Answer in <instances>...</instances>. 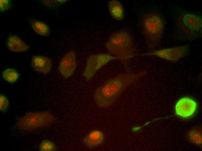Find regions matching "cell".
<instances>
[{
    "label": "cell",
    "instance_id": "cell-8",
    "mask_svg": "<svg viewBox=\"0 0 202 151\" xmlns=\"http://www.w3.org/2000/svg\"><path fill=\"white\" fill-rule=\"evenodd\" d=\"M197 105L193 99L184 97L176 103L175 110L176 114L181 118H187L193 115L196 111Z\"/></svg>",
    "mask_w": 202,
    "mask_h": 151
},
{
    "label": "cell",
    "instance_id": "cell-11",
    "mask_svg": "<svg viewBox=\"0 0 202 151\" xmlns=\"http://www.w3.org/2000/svg\"><path fill=\"white\" fill-rule=\"evenodd\" d=\"M32 66L35 70L43 73H47L50 71L51 62L48 58L42 56H35L31 60Z\"/></svg>",
    "mask_w": 202,
    "mask_h": 151
},
{
    "label": "cell",
    "instance_id": "cell-1",
    "mask_svg": "<svg viewBox=\"0 0 202 151\" xmlns=\"http://www.w3.org/2000/svg\"><path fill=\"white\" fill-rule=\"evenodd\" d=\"M146 71L122 73L108 79L95 90L93 100L99 107L106 108L113 104L129 85L145 75Z\"/></svg>",
    "mask_w": 202,
    "mask_h": 151
},
{
    "label": "cell",
    "instance_id": "cell-13",
    "mask_svg": "<svg viewBox=\"0 0 202 151\" xmlns=\"http://www.w3.org/2000/svg\"><path fill=\"white\" fill-rule=\"evenodd\" d=\"M110 13L112 17L117 20H121L124 17V9L121 3L117 0L110 1L108 4Z\"/></svg>",
    "mask_w": 202,
    "mask_h": 151
},
{
    "label": "cell",
    "instance_id": "cell-19",
    "mask_svg": "<svg viewBox=\"0 0 202 151\" xmlns=\"http://www.w3.org/2000/svg\"><path fill=\"white\" fill-rule=\"evenodd\" d=\"M10 1L8 0H1L0 1V12H2L7 10L10 8Z\"/></svg>",
    "mask_w": 202,
    "mask_h": 151
},
{
    "label": "cell",
    "instance_id": "cell-18",
    "mask_svg": "<svg viewBox=\"0 0 202 151\" xmlns=\"http://www.w3.org/2000/svg\"><path fill=\"white\" fill-rule=\"evenodd\" d=\"M8 106V101L7 98L3 94L0 96V110L4 111L7 110Z\"/></svg>",
    "mask_w": 202,
    "mask_h": 151
},
{
    "label": "cell",
    "instance_id": "cell-14",
    "mask_svg": "<svg viewBox=\"0 0 202 151\" xmlns=\"http://www.w3.org/2000/svg\"><path fill=\"white\" fill-rule=\"evenodd\" d=\"M30 23L34 30L37 34L42 36L49 34V27L44 22L36 20H32L30 21Z\"/></svg>",
    "mask_w": 202,
    "mask_h": 151
},
{
    "label": "cell",
    "instance_id": "cell-6",
    "mask_svg": "<svg viewBox=\"0 0 202 151\" xmlns=\"http://www.w3.org/2000/svg\"><path fill=\"white\" fill-rule=\"evenodd\" d=\"M119 59L109 54L102 53L91 55L88 58L83 77L87 80L91 79L101 68L110 61Z\"/></svg>",
    "mask_w": 202,
    "mask_h": 151
},
{
    "label": "cell",
    "instance_id": "cell-4",
    "mask_svg": "<svg viewBox=\"0 0 202 151\" xmlns=\"http://www.w3.org/2000/svg\"><path fill=\"white\" fill-rule=\"evenodd\" d=\"M143 24L144 31L149 41V46L153 47L163 31L164 21L159 15L152 13L145 17Z\"/></svg>",
    "mask_w": 202,
    "mask_h": 151
},
{
    "label": "cell",
    "instance_id": "cell-9",
    "mask_svg": "<svg viewBox=\"0 0 202 151\" xmlns=\"http://www.w3.org/2000/svg\"><path fill=\"white\" fill-rule=\"evenodd\" d=\"M75 54L73 51L66 53L60 61L58 70L65 78H68L71 76L75 71L76 67Z\"/></svg>",
    "mask_w": 202,
    "mask_h": 151
},
{
    "label": "cell",
    "instance_id": "cell-2",
    "mask_svg": "<svg viewBox=\"0 0 202 151\" xmlns=\"http://www.w3.org/2000/svg\"><path fill=\"white\" fill-rule=\"evenodd\" d=\"M174 18L177 34L180 38L194 39L201 36L202 19L198 15L175 8Z\"/></svg>",
    "mask_w": 202,
    "mask_h": 151
},
{
    "label": "cell",
    "instance_id": "cell-7",
    "mask_svg": "<svg viewBox=\"0 0 202 151\" xmlns=\"http://www.w3.org/2000/svg\"><path fill=\"white\" fill-rule=\"evenodd\" d=\"M188 50L186 45L171 48L152 51L145 55L154 56L170 61H175L184 55Z\"/></svg>",
    "mask_w": 202,
    "mask_h": 151
},
{
    "label": "cell",
    "instance_id": "cell-10",
    "mask_svg": "<svg viewBox=\"0 0 202 151\" xmlns=\"http://www.w3.org/2000/svg\"><path fill=\"white\" fill-rule=\"evenodd\" d=\"M104 138L102 131L94 130L90 131L83 138V141L87 147L91 149L102 144L104 141Z\"/></svg>",
    "mask_w": 202,
    "mask_h": 151
},
{
    "label": "cell",
    "instance_id": "cell-16",
    "mask_svg": "<svg viewBox=\"0 0 202 151\" xmlns=\"http://www.w3.org/2000/svg\"><path fill=\"white\" fill-rule=\"evenodd\" d=\"M2 76L3 78L6 81L10 83H13L18 79L19 74L15 69H8L4 71Z\"/></svg>",
    "mask_w": 202,
    "mask_h": 151
},
{
    "label": "cell",
    "instance_id": "cell-15",
    "mask_svg": "<svg viewBox=\"0 0 202 151\" xmlns=\"http://www.w3.org/2000/svg\"><path fill=\"white\" fill-rule=\"evenodd\" d=\"M189 140L198 145H202V130L199 128H196L191 130L188 134Z\"/></svg>",
    "mask_w": 202,
    "mask_h": 151
},
{
    "label": "cell",
    "instance_id": "cell-5",
    "mask_svg": "<svg viewBox=\"0 0 202 151\" xmlns=\"http://www.w3.org/2000/svg\"><path fill=\"white\" fill-rule=\"evenodd\" d=\"M55 119L48 112H30L23 117L17 124L24 130H33L50 124Z\"/></svg>",
    "mask_w": 202,
    "mask_h": 151
},
{
    "label": "cell",
    "instance_id": "cell-3",
    "mask_svg": "<svg viewBox=\"0 0 202 151\" xmlns=\"http://www.w3.org/2000/svg\"><path fill=\"white\" fill-rule=\"evenodd\" d=\"M106 48L109 54L123 61L132 57L135 51L131 38L124 31L113 34L107 42Z\"/></svg>",
    "mask_w": 202,
    "mask_h": 151
},
{
    "label": "cell",
    "instance_id": "cell-17",
    "mask_svg": "<svg viewBox=\"0 0 202 151\" xmlns=\"http://www.w3.org/2000/svg\"><path fill=\"white\" fill-rule=\"evenodd\" d=\"M56 150L54 143L48 140H44L40 144L39 150L41 151H54Z\"/></svg>",
    "mask_w": 202,
    "mask_h": 151
},
{
    "label": "cell",
    "instance_id": "cell-12",
    "mask_svg": "<svg viewBox=\"0 0 202 151\" xmlns=\"http://www.w3.org/2000/svg\"><path fill=\"white\" fill-rule=\"evenodd\" d=\"M7 45L10 50L16 52L24 51L29 48L28 46L16 36H12L9 37Z\"/></svg>",
    "mask_w": 202,
    "mask_h": 151
}]
</instances>
